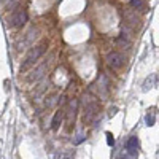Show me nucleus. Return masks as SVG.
Segmentation results:
<instances>
[{
	"mask_svg": "<svg viewBox=\"0 0 159 159\" xmlns=\"http://www.w3.org/2000/svg\"><path fill=\"white\" fill-rule=\"evenodd\" d=\"M57 100H59V96L49 97V100H46V107H54V105L57 103Z\"/></svg>",
	"mask_w": 159,
	"mask_h": 159,
	"instance_id": "obj_15",
	"label": "nucleus"
},
{
	"mask_svg": "<svg viewBox=\"0 0 159 159\" xmlns=\"http://www.w3.org/2000/svg\"><path fill=\"white\" fill-rule=\"evenodd\" d=\"M154 80H156V75H151V78H147V81H145V86H143V91H148L150 88H153Z\"/></svg>",
	"mask_w": 159,
	"mask_h": 159,
	"instance_id": "obj_12",
	"label": "nucleus"
},
{
	"mask_svg": "<svg viewBox=\"0 0 159 159\" xmlns=\"http://www.w3.org/2000/svg\"><path fill=\"white\" fill-rule=\"evenodd\" d=\"M107 64L110 65L111 69H121L124 65V57L123 54H119V52H110V54L107 56Z\"/></svg>",
	"mask_w": 159,
	"mask_h": 159,
	"instance_id": "obj_7",
	"label": "nucleus"
},
{
	"mask_svg": "<svg viewBox=\"0 0 159 159\" xmlns=\"http://www.w3.org/2000/svg\"><path fill=\"white\" fill-rule=\"evenodd\" d=\"M116 111H118V108H116V107L110 108V111H108V116H110V118H111V116H115V115H116Z\"/></svg>",
	"mask_w": 159,
	"mask_h": 159,
	"instance_id": "obj_18",
	"label": "nucleus"
},
{
	"mask_svg": "<svg viewBox=\"0 0 159 159\" xmlns=\"http://www.w3.org/2000/svg\"><path fill=\"white\" fill-rule=\"evenodd\" d=\"M3 2H7V0H0V3H3Z\"/></svg>",
	"mask_w": 159,
	"mask_h": 159,
	"instance_id": "obj_19",
	"label": "nucleus"
},
{
	"mask_svg": "<svg viewBox=\"0 0 159 159\" xmlns=\"http://www.w3.org/2000/svg\"><path fill=\"white\" fill-rule=\"evenodd\" d=\"M75 157V150H67L61 154V159H73Z\"/></svg>",
	"mask_w": 159,
	"mask_h": 159,
	"instance_id": "obj_14",
	"label": "nucleus"
},
{
	"mask_svg": "<svg viewBox=\"0 0 159 159\" xmlns=\"http://www.w3.org/2000/svg\"><path fill=\"white\" fill-rule=\"evenodd\" d=\"M83 140H84V135H83V134H80V135H78V139H75V143L78 145V143H81Z\"/></svg>",
	"mask_w": 159,
	"mask_h": 159,
	"instance_id": "obj_17",
	"label": "nucleus"
},
{
	"mask_svg": "<svg viewBox=\"0 0 159 159\" xmlns=\"http://www.w3.org/2000/svg\"><path fill=\"white\" fill-rule=\"evenodd\" d=\"M25 22H27V13H25V10L15 11L11 15V18H10V25H11V27H16V29L22 27Z\"/></svg>",
	"mask_w": 159,
	"mask_h": 159,
	"instance_id": "obj_4",
	"label": "nucleus"
},
{
	"mask_svg": "<svg viewBox=\"0 0 159 159\" xmlns=\"http://www.w3.org/2000/svg\"><path fill=\"white\" fill-rule=\"evenodd\" d=\"M62 119H64V110H57L56 115H54V118H52V121H51V129L52 130H57L61 127Z\"/></svg>",
	"mask_w": 159,
	"mask_h": 159,
	"instance_id": "obj_10",
	"label": "nucleus"
},
{
	"mask_svg": "<svg viewBox=\"0 0 159 159\" xmlns=\"http://www.w3.org/2000/svg\"><path fill=\"white\" fill-rule=\"evenodd\" d=\"M123 18H124V22L126 25H129V27H135V25L139 24V18H137V13H134L132 10H127L123 13Z\"/></svg>",
	"mask_w": 159,
	"mask_h": 159,
	"instance_id": "obj_9",
	"label": "nucleus"
},
{
	"mask_svg": "<svg viewBox=\"0 0 159 159\" xmlns=\"http://www.w3.org/2000/svg\"><path fill=\"white\" fill-rule=\"evenodd\" d=\"M76 111H78V100H76V99H72V100L67 103V110L64 111V116H65V123H67L69 126H72V124L75 123Z\"/></svg>",
	"mask_w": 159,
	"mask_h": 159,
	"instance_id": "obj_3",
	"label": "nucleus"
},
{
	"mask_svg": "<svg viewBox=\"0 0 159 159\" xmlns=\"http://www.w3.org/2000/svg\"><path fill=\"white\" fill-rule=\"evenodd\" d=\"M46 42H43V43H40V45H37V46H34V48H30V51H29V54L25 56V59H24V62L21 64V67H19V72L22 73V72H27L32 65H35V62L42 57V54L46 51Z\"/></svg>",
	"mask_w": 159,
	"mask_h": 159,
	"instance_id": "obj_1",
	"label": "nucleus"
},
{
	"mask_svg": "<svg viewBox=\"0 0 159 159\" xmlns=\"http://www.w3.org/2000/svg\"><path fill=\"white\" fill-rule=\"evenodd\" d=\"M49 65H51V61H49V59H48V61H45L43 64H40L38 67H35V69H34V72L27 76V81L34 83V81H38V80H42V78L45 76V73L48 72Z\"/></svg>",
	"mask_w": 159,
	"mask_h": 159,
	"instance_id": "obj_2",
	"label": "nucleus"
},
{
	"mask_svg": "<svg viewBox=\"0 0 159 159\" xmlns=\"http://www.w3.org/2000/svg\"><path fill=\"white\" fill-rule=\"evenodd\" d=\"M97 111H99V103L94 99L88 100V103H84V123H91L97 115Z\"/></svg>",
	"mask_w": 159,
	"mask_h": 159,
	"instance_id": "obj_6",
	"label": "nucleus"
},
{
	"mask_svg": "<svg viewBox=\"0 0 159 159\" xmlns=\"http://www.w3.org/2000/svg\"><path fill=\"white\" fill-rule=\"evenodd\" d=\"M145 121H147V126H154V121H156V116L153 111H150L147 115V118H145Z\"/></svg>",
	"mask_w": 159,
	"mask_h": 159,
	"instance_id": "obj_13",
	"label": "nucleus"
},
{
	"mask_svg": "<svg viewBox=\"0 0 159 159\" xmlns=\"http://www.w3.org/2000/svg\"><path fill=\"white\" fill-rule=\"evenodd\" d=\"M105 135H107V143H108V147H113V145H115V139H113V135L110 134V132H107Z\"/></svg>",
	"mask_w": 159,
	"mask_h": 159,
	"instance_id": "obj_16",
	"label": "nucleus"
},
{
	"mask_svg": "<svg viewBox=\"0 0 159 159\" xmlns=\"http://www.w3.org/2000/svg\"><path fill=\"white\" fill-rule=\"evenodd\" d=\"M130 7L135 10H142V8H145V2L143 0H130Z\"/></svg>",
	"mask_w": 159,
	"mask_h": 159,
	"instance_id": "obj_11",
	"label": "nucleus"
},
{
	"mask_svg": "<svg viewBox=\"0 0 159 159\" xmlns=\"http://www.w3.org/2000/svg\"><path fill=\"white\" fill-rule=\"evenodd\" d=\"M139 139L135 137V135H132L127 142H126V150H127V153L130 154V157L132 159H135L137 157V150H139Z\"/></svg>",
	"mask_w": 159,
	"mask_h": 159,
	"instance_id": "obj_8",
	"label": "nucleus"
},
{
	"mask_svg": "<svg viewBox=\"0 0 159 159\" xmlns=\"http://www.w3.org/2000/svg\"><path fill=\"white\" fill-rule=\"evenodd\" d=\"M37 34H38V29H35V27H32L25 35H22V38L18 42V45H16V48H18V51H21V49H24V48H27V46H30L32 43H34V40L37 38Z\"/></svg>",
	"mask_w": 159,
	"mask_h": 159,
	"instance_id": "obj_5",
	"label": "nucleus"
}]
</instances>
